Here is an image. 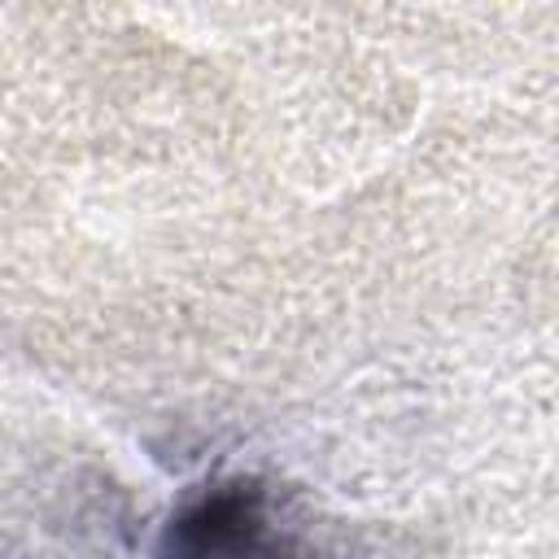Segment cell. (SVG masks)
<instances>
[{
    "label": "cell",
    "instance_id": "6da1fadb",
    "mask_svg": "<svg viewBox=\"0 0 559 559\" xmlns=\"http://www.w3.org/2000/svg\"><path fill=\"white\" fill-rule=\"evenodd\" d=\"M162 559H297L258 485H218L166 533Z\"/></svg>",
    "mask_w": 559,
    "mask_h": 559
}]
</instances>
